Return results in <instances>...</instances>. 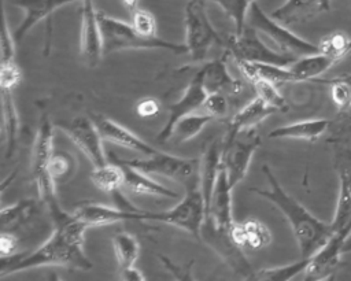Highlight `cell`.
Returning <instances> with one entry per match:
<instances>
[{"instance_id": "6da1fadb", "label": "cell", "mask_w": 351, "mask_h": 281, "mask_svg": "<svg viewBox=\"0 0 351 281\" xmlns=\"http://www.w3.org/2000/svg\"><path fill=\"white\" fill-rule=\"evenodd\" d=\"M49 215L53 221V232L47 241L30 254L1 256V277L40 266L92 269V262L84 252V232L88 226L73 212L69 214L60 207L49 211Z\"/></svg>"}, {"instance_id": "7a4b0ae2", "label": "cell", "mask_w": 351, "mask_h": 281, "mask_svg": "<svg viewBox=\"0 0 351 281\" xmlns=\"http://www.w3.org/2000/svg\"><path fill=\"white\" fill-rule=\"evenodd\" d=\"M262 173L269 181V189L251 188V192L265 197L284 214L291 225L302 258H310L325 245L335 233L332 223L318 219L296 199L288 195L267 164L262 166Z\"/></svg>"}, {"instance_id": "3957f363", "label": "cell", "mask_w": 351, "mask_h": 281, "mask_svg": "<svg viewBox=\"0 0 351 281\" xmlns=\"http://www.w3.org/2000/svg\"><path fill=\"white\" fill-rule=\"evenodd\" d=\"M97 19L103 37L104 55L125 49H167L173 53H188L185 44H176L163 38L144 37L138 34L132 23H126L117 18L108 16L97 11Z\"/></svg>"}, {"instance_id": "277c9868", "label": "cell", "mask_w": 351, "mask_h": 281, "mask_svg": "<svg viewBox=\"0 0 351 281\" xmlns=\"http://www.w3.org/2000/svg\"><path fill=\"white\" fill-rule=\"evenodd\" d=\"M141 221L160 222L177 226L197 240L202 241V228L206 221V203L202 191L197 185L188 188L185 197H182L174 207L166 211L143 210Z\"/></svg>"}, {"instance_id": "5b68a950", "label": "cell", "mask_w": 351, "mask_h": 281, "mask_svg": "<svg viewBox=\"0 0 351 281\" xmlns=\"http://www.w3.org/2000/svg\"><path fill=\"white\" fill-rule=\"evenodd\" d=\"M110 160L123 163L132 167H136L147 174L162 175L178 182L188 184V186L199 184V167L200 160L195 158H181L177 155L166 154L162 151H156L145 159H132L125 160L119 159L115 154L110 152Z\"/></svg>"}, {"instance_id": "8992f818", "label": "cell", "mask_w": 351, "mask_h": 281, "mask_svg": "<svg viewBox=\"0 0 351 281\" xmlns=\"http://www.w3.org/2000/svg\"><path fill=\"white\" fill-rule=\"evenodd\" d=\"M53 151V125L47 115H43L32 149V173L37 185L38 197L44 201L48 211L59 206L55 191L56 184L48 170Z\"/></svg>"}, {"instance_id": "52a82bcc", "label": "cell", "mask_w": 351, "mask_h": 281, "mask_svg": "<svg viewBox=\"0 0 351 281\" xmlns=\"http://www.w3.org/2000/svg\"><path fill=\"white\" fill-rule=\"evenodd\" d=\"M247 25L254 27L258 33L267 36L277 47V51L281 53L300 58L319 52L318 45L292 33L287 26L267 15L255 1H252L250 5Z\"/></svg>"}, {"instance_id": "ba28073f", "label": "cell", "mask_w": 351, "mask_h": 281, "mask_svg": "<svg viewBox=\"0 0 351 281\" xmlns=\"http://www.w3.org/2000/svg\"><path fill=\"white\" fill-rule=\"evenodd\" d=\"M185 45L192 63L206 60L214 44H221V36L214 29L207 15L204 0H189L184 11Z\"/></svg>"}, {"instance_id": "9c48e42d", "label": "cell", "mask_w": 351, "mask_h": 281, "mask_svg": "<svg viewBox=\"0 0 351 281\" xmlns=\"http://www.w3.org/2000/svg\"><path fill=\"white\" fill-rule=\"evenodd\" d=\"M261 144V137L254 129L228 130L222 143L221 163L228 174V181L234 188L245 177L252 155Z\"/></svg>"}, {"instance_id": "30bf717a", "label": "cell", "mask_w": 351, "mask_h": 281, "mask_svg": "<svg viewBox=\"0 0 351 281\" xmlns=\"http://www.w3.org/2000/svg\"><path fill=\"white\" fill-rule=\"evenodd\" d=\"M226 51L234 58V60H248V62H262L276 66L288 67L295 59L291 55L278 52L277 49L269 48L258 36V32L245 26L240 34H232L226 37L225 41Z\"/></svg>"}, {"instance_id": "8fae6325", "label": "cell", "mask_w": 351, "mask_h": 281, "mask_svg": "<svg viewBox=\"0 0 351 281\" xmlns=\"http://www.w3.org/2000/svg\"><path fill=\"white\" fill-rule=\"evenodd\" d=\"M56 125L66 132L71 141L90 160L93 167L103 166L108 162L101 145L103 137L93 119L88 117H77L69 122H59Z\"/></svg>"}, {"instance_id": "7c38bea8", "label": "cell", "mask_w": 351, "mask_h": 281, "mask_svg": "<svg viewBox=\"0 0 351 281\" xmlns=\"http://www.w3.org/2000/svg\"><path fill=\"white\" fill-rule=\"evenodd\" d=\"M351 233V225L344 229L335 232L325 245H322L315 254L308 258V265L304 270V280H328L339 270L343 265L340 255L343 254V245L346 239Z\"/></svg>"}, {"instance_id": "4fadbf2b", "label": "cell", "mask_w": 351, "mask_h": 281, "mask_svg": "<svg viewBox=\"0 0 351 281\" xmlns=\"http://www.w3.org/2000/svg\"><path fill=\"white\" fill-rule=\"evenodd\" d=\"M207 237V244L232 267L237 274L244 278L254 280L255 271L243 254V247L236 244L229 232L215 229L210 221H204L202 228V240Z\"/></svg>"}, {"instance_id": "5bb4252c", "label": "cell", "mask_w": 351, "mask_h": 281, "mask_svg": "<svg viewBox=\"0 0 351 281\" xmlns=\"http://www.w3.org/2000/svg\"><path fill=\"white\" fill-rule=\"evenodd\" d=\"M207 95H208V92L206 90L204 84H203V74L199 69L195 73L191 82L188 84V86L185 88L182 96L174 104H171V107L169 108L167 122L165 123L162 130L158 133L156 140L158 141H167L171 137V132H173L174 125L181 118H184L189 114H193L196 110L202 108Z\"/></svg>"}, {"instance_id": "9a60e30c", "label": "cell", "mask_w": 351, "mask_h": 281, "mask_svg": "<svg viewBox=\"0 0 351 281\" xmlns=\"http://www.w3.org/2000/svg\"><path fill=\"white\" fill-rule=\"evenodd\" d=\"M80 52L84 62L89 67H96L104 55L97 11L95 10L92 0H82Z\"/></svg>"}, {"instance_id": "2e32d148", "label": "cell", "mask_w": 351, "mask_h": 281, "mask_svg": "<svg viewBox=\"0 0 351 281\" xmlns=\"http://www.w3.org/2000/svg\"><path fill=\"white\" fill-rule=\"evenodd\" d=\"M232 189L233 188L228 181V174L221 163L217 182L206 211V219L210 221L215 229L225 232H229L234 222L232 217Z\"/></svg>"}, {"instance_id": "e0dca14e", "label": "cell", "mask_w": 351, "mask_h": 281, "mask_svg": "<svg viewBox=\"0 0 351 281\" xmlns=\"http://www.w3.org/2000/svg\"><path fill=\"white\" fill-rule=\"evenodd\" d=\"M141 208L136 210H123L119 207H110L106 204H97V203H81L78 204L73 214L84 222L88 228L92 226H103V225H111L117 222H125V221H136L141 222Z\"/></svg>"}, {"instance_id": "ac0fdd59", "label": "cell", "mask_w": 351, "mask_h": 281, "mask_svg": "<svg viewBox=\"0 0 351 281\" xmlns=\"http://www.w3.org/2000/svg\"><path fill=\"white\" fill-rule=\"evenodd\" d=\"M230 53L226 51L221 58L207 62L202 69L203 84L208 93L221 92L226 96H237L243 92V82L230 75L226 69V60Z\"/></svg>"}, {"instance_id": "d6986e66", "label": "cell", "mask_w": 351, "mask_h": 281, "mask_svg": "<svg viewBox=\"0 0 351 281\" xmlns=\"http://www.w3.org/2000/svg\"><path fill=\"white\" fill-rule=\"evenodd\" d=\"M93 122L96 123L103 140H107L110 143L122 145L128 149L136 151L144 156H149L155 154L158 149L145 143L143 138H140L137 134L126 129L125 126L117 123L115 121L104 117V115H95Z\"/></svg>"}, {"instance_id": "ffe728a7", "label": "cell", "mask_w": 351, "mask_h": 281, "mask_svg": "<svg viewBox=\"0 0 351 281\" xmlns=\"http://www.w3.org/2000/svg\"><path fill=\"white\" fill-rule=\"evenodd\" d=\"M330 10V0H287L270 16L284 26L300 23Z\"/></svg>"}, {"instance_id": "44dd1931", "label": "cell", "mask_w": 351, "mask_h": 281, "mask_svg": "<svg viewBox=\"0 0 351 281\" xmlns=\"http://www.w3.org/2000/svg\"><path fill=\"white\" fill-rule=\"evenodd\" d=\"M74 1H82V0H14V4L25 11L23 21L14 32L15 41L18 42L23 40L26 33H29V30L34 25H37L40 21L45 19L47 16H51L53 11Z\"/></svg>"}, {"instance_id": "7402d4cb", "label": "cell", "mask_w": 351, "mask_h": 281, "mask_svg": "<svg viewBox=\"0 0 351 281\" xmlns=\"http://www.w3.org/2000/svg\"><path fill=\"white\" fill-rule=\"evenodd\" d=\"M115 163H118V162H115ZM118 164L123 170V188H126L129 192H132L134 195H149V196L167 197V199H178L180 197L178 192L169 189L165 185L156 182L155 180L148 177L149 174H147L136 167L123 164V163H118Z\"/></svg>"}, {"instance_id": "603a6c76", "label": "cell", "mask_w": 351, "mask_h": 281, "mask_svg": "<svg viewBox=\"0 0 351 281\" xmlns=\"http://www.w3.org/2000/svg\"><path fill=\"white\" fill-rule=\"evenodd\" d=\"M221 152H222V145H219L217 141H211L206 145L200 159L199 188L204 197L206 211H207L210 197L221 169Z\"/></svg>"}, {"instance_id": "cb8c5ba5", "label": "cell", "mask_w": 351, "mask_h": 281, "mask_svg": "<svg viewBox=\"0 0 351 281\" xmlns=\"http://www.w3.org/2000/svg\"><path fill=\"white\" fill-rule=\"evenodd\" d=\"M229 233L233 241L240 247L261 249L271 243L270 230L255 218H248L243 222H233Z\"/></svg>"}, {"instance_id": "d4e9b609", "label": "cell", "mask_w": 351, "mask_h": 281, "mask_svg": "<svg viewBox=\"0 0 351 281\" xmlns=\"http://www.w3.org/2000/svg\"><path fill=\"white\" fill-rule=\"evenodd\" d=\"M330 121L328 119H306L289 125L278 126L269 132V138H293L317 141L328 129Z\"/></svg>"}, {"instance_id": "484cf974", "label": "cell", "mask_w": 351, "mask_h": 281, "mask_svg": "<svg viewBox=\"0 0 351 281\" xmlns=\"http://www.w3.org/2000/svg\"><path fill=\"white\" fill-rule=\"evenodd\" d=\"M339 60L324 52H317L295 59L289 66V71L293 77V82L315 80L324 74L328 69L336 64Z\"/></svg>"}, {"instance_id": "4316f807", "label": "cell", "mask_w": 351, "mask_h": 281, "mask_svg": "<svg viewBox=\"0 0 351 281\" xmlns=\"http://www.w3.org/2000/svg\"><path fill=\"white\" fill-rule=\"evenodd\" d=\"M236 63L240 67L241 73L245 75V78H248L250 81L255 78H262L273 82L277 86L287 82H293V77L288 67L248 60H236Z\"/></svg>"}, {"instance_id": "83f0119b", "label": "cell", "mask_w": 351, "mask_h": 281, "mask_svg": "<svg viewBox=\"0 0 351 281\" xmlns=\"http://www.w3.org/2000/svg\"><path fill=\"white\" fill-rule=\"evenodd\" d=\"M277 110L266 104L261 97H254L248 101L239 112L233 115L229 123L230 130L240 129H254L258 123L265 121L269 115L276 112Z\"/></svg>"}, {"instance_id": "f1b7e54d", "label": "cell", "mask_w": 351, "mask_h": 281, "mask_svg": "<svg viewBox=\"0 0 351 281\" xmlns=\"http://www.w3.org/2000/svg\"><path fill=\"white\" fill-rule=\"evenodd\" d=\"M1 107H3V130L5 137V156L10 158L15 149L18 133H19V118L12 99V90L1 89Z\"/></svg>"}, {"instance_id": "f546056e", "label": "cell", "mask_w": 351, "mask_h": 281, "mask_svg": "<svg viewBox=\"0 0 351 281\" xmlns=\"http://www.w3.org/2000/svg\"><path fill=\"white\" fill-rule=\"evenodd\" d=\"M90 180L100 191L112 195L123 186V170L118 163L108 160L103 166L93 167Z\"/></svg>"}, {"instance_id": "4dcf8cb0", "label": "cell", "mask_w": 351, "mask_h": 281, "mask_svg": "<svg viewBox=\"0 0 351 281\" xmlns=\"http://www.w3.org/2000/svg\"><path fill=\"white\" fill-rule=\"evenodd\" d=\"M112 247L119 269L134 266L140 252V244L134 236L126 232H118L112 237Z\"/></svg>"}, {"instance_id": "1f68e13d", "label": "cell", "mask_w": 351, "mask_h": 281, "mask_svg": "<svg viewBox=\"0 0 351 281\" xmlns=\"http://www.w3.org/2000/svg\"><path fill=\"white\" fill-rule=\"evenodd\" d=\"M213 121V117L208 114H189L184 118H181L173 127L171 137L177 143H185L191 138H193L196 134H199L203 127ZM170 137V138H171Z\"/></svg>"}, {"instance_id": "d6a6232c", "label": "cell", "mask_w": 351, "mask_h": 281, "mask_svg": "<svg viewBox=\"0 0 351 281\" xmlns=\"http://www.w3.org/2000/svg\"><path fill=\"white\" fill-rule=\"evenodd\" d=\"M77 164L78 163L71 154L66 151H53L48 167L51 178L56 185L66 182L75 173Z\"/></svg>"}, {"instance_id": "836d02e7", "label": "cell", "mask_w": 351, "mask_h": 281, "mask_svg": "<svg viewBox=\"0 0 351 281\" xmlns=\"http://www.w3.org/2000/svg\"><path fill=\"white\" fill-rule=\"evenodd\" d=\"M34 210V200H19L8 207L1 208V228L5 232H12L22 222H25Z\"/></svg>"}, {"instance_id": "e575fe53", "label": "cell", "mask_w": 351, "mask_h": 281, "mask_svg": "<svg viewBox=\"0 0 351 281\" xmlns=\"http://www.w3.org/2000/svg\"><path fill=\"white\" fill-rule=\"evenodd\" d=\"M308 265V258H302L298 262L284 265V266H276V267H267L262 269L259 271H255L254 280H265V281H288L292 280L299 273L304 271Z\"/></svg>"}, {"instance_id": "d590c367", "label": "cell", "mask_w": 351, "mask_h": 281, "mask_svg": "<svg viewBox=\"0 0 351 281\" xmlns=\"http://www.w3.org/2000/svg\"><path fill=\"white\" fill-rule=\"evenodd\" d=\"M217 3L223 12L233 21L234 23V33L240 34L244 27L247 26V15L251 5L250 0H211Z\"/></svg>"}, {"instance_id": "8d00e7d4", "label": "cell", "mask_w": 351, "mask_h": 281, "mask_svg": "<svg viewBox=\"0 0 351 281\" xmlns=\"http://www.w3.org/2000/svg\"><path fill=\"white\" fill-rule=\"evenodd\" d=\"M251 84L255 89V92H256V96L261 97L266 104L276 108L277 111H284V110L288 108L287 100L284 99V96L277 89V85H274L270 81L262 80V78L251 80Z\"/></svg>"}, {"instance_id": "74e56055", "label": "cell", "mask_w": 351, "mask_h": 281, "mask_svg": "<svg viewBox=\"0 0 351 281\" xmlns=\"http://www.w3.org/2000/svg\"><path fill=\"white\" fill-rule=\"evenodd\" d=\"M318 47H319V52H324L340 60L351 52V38L346 33L336 32L326 36L318 44Z\"/></svg>"}, {"instance_id": "f35d334b", "label": "cell", "mask_w": 351, "mask_h": 281, "mask_svg": "<svg viewBox=\"0 0 351 281\" xmlns=\"http://www.w3.org/2000/svg\"><path fill=\"white\" fill-rule=\"evenodd\" d=\"M329 143L344 144L351 140V106L339 111L336 119L329 125Z\"/></svg>"}, {"instance_id": "ab89813d", "label": "cell", "mask_w": 351, "mask_h": 281, "mask_svg": "<svg viewBox=\"0 0 351 281\" xmlns=\"http://www.w3.org/2000/svg\"><path fill=\"white\" fill-rule=\"evenodd\" d=\"M319 82L330 85V97L339 111H343L351 106V85L343 75Z\"/></svg>"}, {"instance_id": "60d3db41", "label": "cell", "mask_w": 351, "mask_h": 281, "mask_svg": "<svg viewBox=\"0 0 351 281\" xmlns=\"http://www.w3.org/2000/svg\"><path fill=\"white\" fill-rule=\"evenodd\" d=\"M132 26L134 30L144 37H156V21L155 16L144 8H137L130 12Z\"/></svg>"}, {"instance_id": "b9f144b4", "label": "cell", "mask_w": 351, "mask_h": 281, "mask_svg": "<svg viewBox=\"0 0 351 281\" xmlns=\"http://www.w3.org/2000/svg\"><path fill=\"white\" fill-rule=\"evenodd\" d=\"M202 110L210 117H213V119H219L226 117L229 111V101L226 99V95L221 92L208 93L202 106Z\"/></svg>"}, {"instance_id": "7bdbcfd3", "label": "cell", "mask_w": 351, "mask_h": 281, "mask_svg": "<svg viewBox=\"0 0 351 281\" xmlns=\"http://www.w3.org/2000/svg\"><path fill=\"white\" fill-rule=\"evenodd\" d=\"M335 170L339 181H343L351 191V148L340 147L335 156Z\"/></svg>"}, {"instance_id": "ee69618b", "label": "cell", "mask_w": 351, "mask_h": 281, "mask_svg": "<svg viewBox=\"0 0 351 281\" xmlns=\"http://www.w3.org/2000/svg\"><path fill=\"white\" fill-rule=\"evenodd\" d=\"M22 80V71L16 62L4 63L0 66V88L12 90Z\"/></svg>"}, {"instance_id": "f6af8a7d", "label": "cell", "mask_w": 351, "mask_h": 281, "mask_svg": "<svg viewBox=\"0 0 351 281\" xmlns=\"http://www.w3.org/2000/svg\"><path fill=\"white\" fill-rule=\"evenodd\" d=\"M15 37L11 34V30L8 29L7 18H3V30H1V64L4 63H12L15 62Z\"/></svg>"}, {"instance_id": "bcb514c9", "label": "cell", "mask_w": 351, "mask_h": 281, "mask_svg": "<svg viewBox=\"0 0 351 281\" xmlns=\"http://www.w3.org/2000/svg\"><path fill=\"white\" fill-rule=\"evenodd\" d=\"M136 112L140 118H152L159 115L160 112V103L158 99L154 97H144L137 101Z\"/></svg>"}, {"instance_id": "7dc6e473", "label": "cell", "mask_w": 351, "mask_h": 281, "mask_svg": "<svg viewBox=\"0 0 351 281\" xmlns=\"http://www.w3.org/2000/svg\"><path fill=\"white\" fill-rule=\"evenodd\" d=\"M18 247V240L12 234V232L3 230L0 234V254L1 256H10L14 255Z\"/></svg>"}, {"instance_id": "c3c4849f", "label": "cell", "mask_w": 351, "mask_h": 281, "mask_svg": "<svg viewBox=\"0 0 351 281\" xmlns=\"http://www.w3.org/2000/svg\"><path fill=\"white\" fill-rule=\"evenodd\" d=\"M119 278L126 280V281H144L145 277L144 274L137 270L134 266L126 267V269H119Z\"/></svg>"}, {"instance_id": "681fc988", "label": "cell", "mask_w": 351, "mask_h": 281, "mask_svg": "<svg viewBox=\"0 0 351 281\" xmlns=\"http://www.w3.org/2000/svg\"><path fill=\"white\" fill-rule=\"evenodd\" d=\"M122 4L129 10V12H133L134 10L138 8V3L140 0H121Z\"/></svg>"}, {"instance_id": "f907efd6", "label": "cell", "mask_w": 351, "mask_h": 281, "mask_svg": "<svg viewBox=\"0 0 351 281\" xmlns=\"http://www.w3.org/2000/svg\"><path fill=\"white\" fill-rule=\"evenodd\" d=\"M344 252H351V233H350V236L346 239V241H344V245H343V254Z\"/></svg>"}, {"instance_id": "816d5d0a", "label": "cell", "mask_w": 351, "mask_h": 281, "mask_svg": "<svg viewBox=\"0 0 351 281\" xmlns=\"http://www.w3.org/2000/svg\"><path fill=\"white\" fill-rule=\"evenodd\" d=\"M343 77H344V78L348 81V84L351 85V74H347V75H343Z\"/></svg>"}]
</instances>
